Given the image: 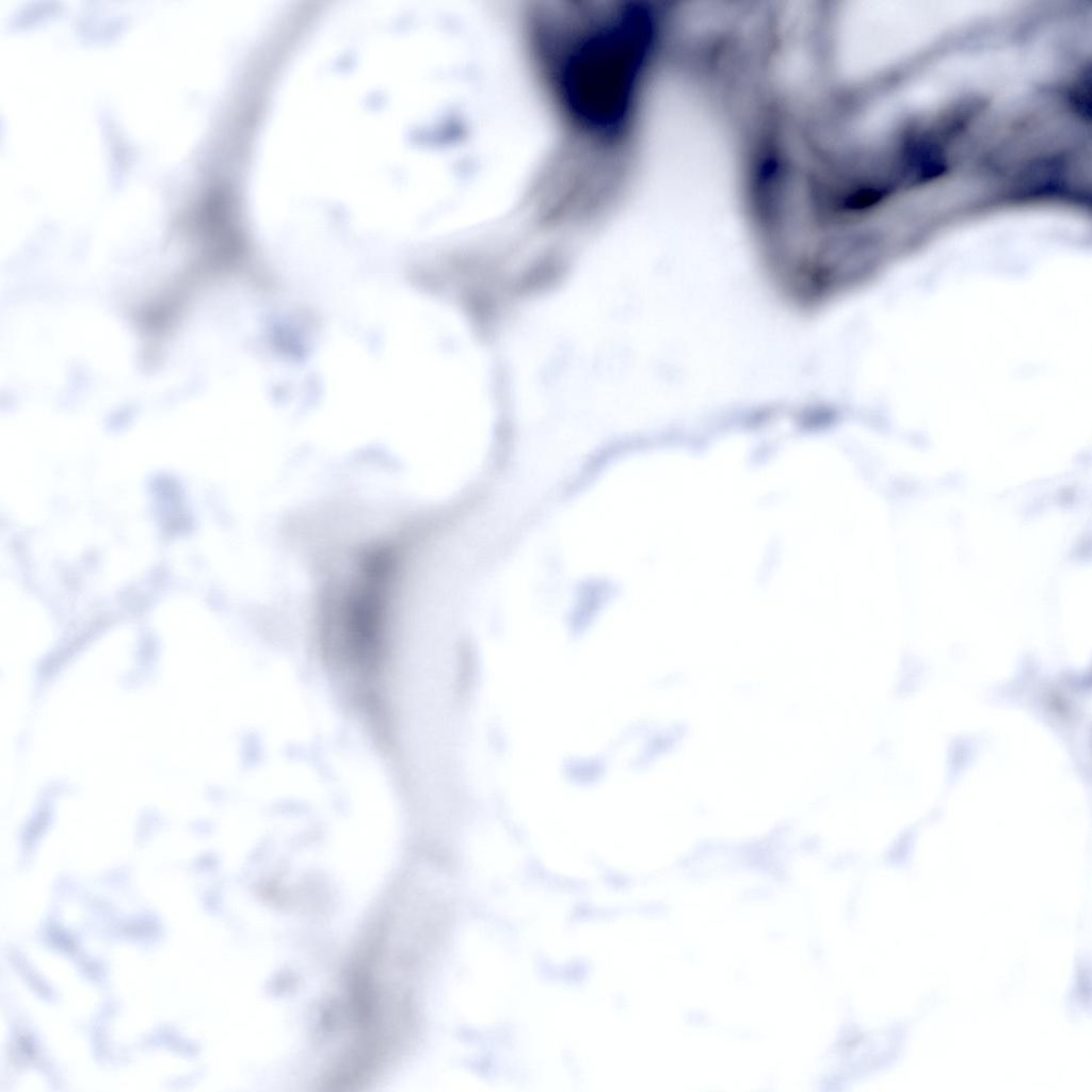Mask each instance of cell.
<instances>
[{
  "instance_id": "6da1fadb",
  "label": "cell",
  "mask_w": 1092,
  "mask_h": 1092,
  "mask_svg": "<svg viewBox=\"0 0 1092 1092\" xmlns=\"http://www.w3.org/2000/svg\"><path fill=\"white\" fill-rule=\"evenodd\" d=\"M539 19V47L571 121L587 134L617 141L649 52L654 22L638 5L558 11Z\"/></svg>"
}]
</instances>
